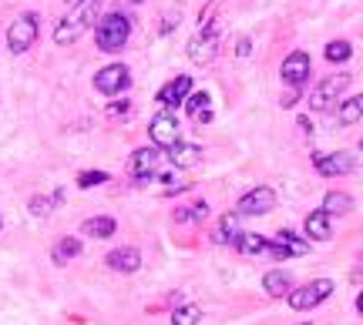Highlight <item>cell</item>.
<instances>
[{"instance_id": "7", "label": "cell", "mask_w": 363, "mask_h": 325, "mask_svg": "<svg viewBox=\"0 0 363 325\" xmlns=\"http://www.w3.org/2000/svg\"><path fill=\"white\" fill-rule=\"evenodd\" d=\"M276 208V191L273 188H253V191H246L242 198H239V215H266V211H273Z\"/></svg>"}, {"instance_id": "2", "label": "cell", "mask_w": 363, "mask_h": 325, "mask_svg": "<svg viewBox=\"0 0 363 325\" xmlns=\"http://www.w3.org/2000/svg\"><path fill=\"white\" fill-rule=\"evenodd\" d=\"M95 17H98L95 0H84L81 7H75V14H71L68 21H61V24H57L54 41H57V44H75V41L81 37V30H88V27L95 24Z\"/></svg>"}, {"instance_id": "21", "label": "cell", "mask_w": 363, "mask_h": 325, "mask_svg": "<svg viewBox=\"0 0 363 325\" xmlns=\"http://www.w3.org/2000/svg\"><path fill=\"white\" fill-rule=\"evenodd\" d=\"M235 249L253 258V255H266V251H269V242H266L262 235H253V231H249V235H239V238H235Z\"/></svg>"}, {"instance_id": "34", "label": "cell", "mask_w": 363, "mask_h": 325, "mask_svg": "<svg viewBox=\"0 0 363 325\" xmlns=\"http://www.w3.org/2000/svg\"><path fill=\"white\" fill-rule=\"evenodd\" d=\"M357 308H360V315H363V292L357 295Z\"/></svg>"}, {"instance_id": "28", "label": "cell", "mask_w": 363, "mask_h": 325, "mask_svg": "<svg viewBox=\"0 0 363 325\" xmlns=\"http://www.w3.org/2000/svg\"><path fill=\"white\" fill-rule=\"evenodd\" d=\"M350 54H353V48H350L346 41H330V44H326V61H333V64H343Z\"/></svg>"}, {"instance_id": "6", "label": "cell", "mask_w": 363, "mask_h": 325, "mask_svg": "<svg viewBox=\"0 0 363 325\" xmlns=\"http://www.w3.org/2000/svg\"><path fill=\"white\" fill-rule=\"evenodd\" d=\"M34 37H37V17L34 14H24V17H17L10 30H7V44L14 54H24L30 44H34Z\"/></svg>"}, {"instance_id": "4", "label": "cell", "mask_w": 363, "mask_h": 325, "mask_svg": "<svg viewBox=\"0 0 363 325\" xmlns=\"http://www.w3.org/2000/svg\"><path fill=\"white\" fill-rule=\"evenodd\" d=\"M158 165H161V148H138L128 158L131 175H135V181H141V185L158 175Z\"/></svg>"}, {"instance_id": "19", "label": "cell", "mask_w": 363, "mask_h": 325, "mask_svg": "<svg viewBox=\"0 0 363 325\" xmlns=\"http://www.w3.org/2000/svg\"><path fill=\"white\" fill-rule=\"evenodd\" d=\"M337 118H340V125H357V121L363 118V94H353L350 101H343L340 111H337Z\"/></svg>"}, {"instance_id": "27", "label": "cell", "mask_w": 363, "mask_h": 325, "mask_svg": "<svg viewBox=\"0 0 363 325\" xmlns=\"http://www.w3.org/2000/svg\"><path fill=\"white\" fill-rule=\"evenodd\" d=\"M279 245H283L289 255H306L310 251V242H303V238H296L293 231H279V238H276Z\"/></svg>"}, {"instance_id": "13", "label": "cell", "mask_w": 363, "mask_h": 325, "mask_svg": "<svg viewBox=\"0 0 363 325\" xmlns=\"http://www.w3.org/2000/svg\"><path fill=\"white\" fill-rule=\"evenodd\" d=\"M188 94H192V77L182 74V77H175L172 84H165V87L158 91V104H161V107H179Z\"/></svg>"}, {"instance_id": "12", "label": "cell", "mask_w": 363, "mask_h": 325, "mask_svg": "<svg viewBox=\"0 0 363 325\" xmlns=\"http://www.w3.org/2000/svg\"><path fill=\"white\" fill-rule=\"evenodd\" d=\"M219 48V30L215 27H206L199 37H192V44H188V57L195 61V64H208L212 61V54Z\"/></svg>"}, {"instance_id": "8", "label": "cell", "mask_w": 363, "mask_h": 325, "mask_svg": "<svg viewBox=\"0 0 363 325\" xmlns=\"http://www.w3.org/2000/svg\"><path fill=\"white\" fill-rule=\"evenodd\" d=\"M357 168V158L350 151H337V154H316V171L326 178L333 175H350Z\"/></svg>"}, {"instance_id": "3", "label": "cell", "mask_w": 363, "mask_h": 325, "mask_svg": "<svg viewBox=\"0 0 363 325\" xmlns=\"http://www.w3.org/2000/svg\"><path fill=\"white\" fill-rule=\"evenodd\" d=\"M330 295H333V282H330V278H313L310 285L289 292V305H293L296 312H306V308H316L320 302H326Z\"/></svg>"}, {"instance_id": "33", "label": "cell", "mask_w": 363, "mask_h": 325, "mask_svg": "<svg viewBox=\"0 0 363 325\" xmlns=\"http://www.w3.org/2000/svg\"><path fill=\"white\" fill-rule=\"evenodd\" d=\"M64 3H68V7H81L84 0H64Z\"/></svg>"}, {"instance_id": "14", "label": "cell", "mask_w": 363, "mask_h": 325, "mask_svg": "<svg viewBox=\"0 0 363 325\" xmlns=\"http://www.w3.org/2000/svg\"><path fill=\"white\" fill-rule=\"evenodd\" d=\"M306 235H310L313 242H326V238L333 235V215L323 211V208L310 211V215H306Z\"/></svg>"}, {"instance_id": "16", "label": "cell", "mask_w": 363, "mask_h": 325, "mask_svg": "<svg viewBox=\"0 0 363 325\" xmlns=\"http://www.w3.org/2000/svg\"><path fill=\"white\" fill-rule=\"evenodd\" d=\"M262 289H266V295L283 299V295L293 292V275L283 272V269H273V272H266V278H262Z\"/></svg>"}, {"instance_id": "26", "label": "cell", "mask_w": 363, "mask_h": 325, "mask_svg": "<svg viewBox=\"0 0 363 325\" xmlns=\"http://www.w3.org/2000/svg\"><path fill=\"white\" fill-rule=\"evenodd\" d=\"M199 319H202V308L199 305H179L172 312V325H199Z\"/></svg>"}, {"instance_id": "29", "label": "cell", "mask_w": 363, "mask_h": 325, "mask_svg": "<svg viewBox=\"0 0 363 325\" xmlns=\"http://www.w3.org/2000/svg\"><path fill=\"white\" fill-rule=\"evenodd\" d=\"M108 181V175L104 171H84V175H78V185L81 188H91V185H104Z\"/></svg>"}, {"instance_id": "24", "label": "cell", "mask_w": 363, "mask_h": 325, "mask_svg": "<svg viewBox=\"0 0 363 325\" xmlns=\"http://www.w3.org/2000/svg\"><path fill=\"white\" fill-rule=\"evenodd\" d=\"M78 255H81L78 238H61V242L54 245V262H57V265H64V262H71V258H78Z\"/></svg>"}, {"instance_id": "23", "label": "cell", "mask_w": 363, "mask_h": 325, "mask_svg": "<svg viewBox=\"0 0 363 325\" xmlns=\"http://www.w3.org/2000/svg\"><path fill=\"white\" fill-rule=\"evenodd\" d=\"M115 218H108V215H101V218H91V222H84V235H91V238H111L115 235Z\"/></svg>"}, {"instance_id": "20", "label": "cell", "mask_w": 363, "mask_h": 325, "mask_svg": "<svg viewBox=\"0 0 363 325\" xmlns=\"http://www.w3.org/2000/svg\"><path fill=\"white\" fill-rule=\"evenodd\" d=\"M185 111H188L192 118H199V121H212V111H208V94H206V91L188 94V98H185Z\"/></svg>"}, {"instance_id": "31", "label": "cell", "mask_w": 363, "mask_h": 325, "mask_svg": "<svg viewBox=\"0 0 363 325\" xmlns=\"http://www.w3.org/2000/svg\"><path fill=\"white\" fill-rule=\"evenodd\" d=\"M249 48H253V44H249V37H242V41H239V48H235V54L246 61V57H249Z\"/></svg>"}, {"instance_id": "17", "label": "cell", "mask_w": 363, "mask_h": 325, "mask_svg": "<svg viewBox=\"0 0 363 325\" xmlns=\"http://www.w3.org/2000/svg\"><path fill=\"white\" fill-rule=\"evenodd\" d=\"M199 158H202V148H199V145H185V141H175V145L168 148V161H172L175 168H192Z\"/></svg>"}, {"instance_id": "18", "label": "cell", "mask_w": 363, "mask_h": 325, "mask_svg": "<svg viewBox=\"0 0 363 325\" xmlns=\"http://www.w3.org/2000/svg\"><path fill=\"white\" fill-rule=\"evenodd\" d=\"M239 235H242V231H239V215H222V218H219V228L212 231V242H215V245H229V242H233L235 245Z\"/></svg>"}, {"instance_id": "10", "label": "cell", "mask_w": 363, "mask_h": 325, "mask_svg": "<svg viewBox=\"0 0 363 325\" xmlns=\"http://www.w3.org/2000/svg\"><path fill=\"white\" fill-rule=\"evenodd\" d=\"M346 87V77H326L316 91H310V107L313 111H326V107H333V101H337V94Z\"/></svg>"}, {"instance_id": "9", "label": "cell", "mask_w": 363, "mask_h": 325, "mask_svg": "<svg viewBox=\"0 0 363 325\" xmlns=\"http://www.w3.org/2000/svg\"><path fill=\"white\" fill-rule=\"evenodd\" d=\"M148 138L155 141V148L168 151L175 141H179V121H175L172 114H158L155 121L148 125Z\"/></svg>"}, {"instance_id": "30", "label": "cell", "mask_w": 363, "mask_h": 325, "mask_svg": "<svg viewBox=\"0 0 363 325\" xmlns=\"http://www.w3.org/2000/svg\"><path fill=\"white\" fill-rule=\"evenodd\" d=\"M108 114H111V118H125V114H128V101H115V104L108 107Z\"/></svg>"}, {"instance_id": "11", "label": "cell", "mask_w": 363, "mask_h": 325, "mask_svg": "<svg viewBox=\"0 0 363 325\" xmlns=\"http://www.w3.org/2000/svg\"><path fill=\"white\" fill-rule=\"evenodd\" d=\"M283 81L286 84H293V87H300L306 77H310V54H303V50H293L289 57L283 61Z\"/></svg>"}, {"instance_id": "1", "label": "cell", "mask_w": 363, "mask_h": 325, "mask_svg": "<svg viewBox=\"0 0 363 325\" xmlns=\"http://www.w3.org/2000/svg\"><path fill=\"white\" fill-rule=\"evenodd\" d=\"M128 34H131V21L125 14H118V10H111V14H104L98 27H95V41H98V48L104 54H115V50H121L128 44Z\"/></svg>"}, {"instance_id": "35", "label": "cell", "mask_w": 363, "mask_h": 325, "mask_svg": "<svg viewBox=\"0 0 363 325\" xmlns=\"http://www.w3.org/2000/svg\"><path fill=\"white\" fill-rule=\"evenodd\" d=\"M131 3H145V0H131Z\"/></svg>"}, {"instance_id": "5", "label": "cell", "mask_w": 363, "mask_h": 325, "mask_svg": "<svg viewBox=\"0 0 363 325\" xmlns=\"http://www.w3.org/2000/svg\"><path fill=\"white\" fill-rule=\"evenodd\" d=\"M131 84V74L125 64H108V67H101L98 74H95V87L101 91V94H121L125 87Z\"/></svg>"}, {"instance_id": "22", "label": "cell", "mask_w": 363, "mask_h": 325, "mask_svg": "<svg viewBox=\"0 0 363 325\" xmlns=\"http://www.w3.org/2000/svg\"><path fill=\"white\" fill-rule=\"evenodd\" d=\"M350 208H353V198H350L346 191H330V195L323 198V211H330L333 218H337V215H346Z\"/></svg>"}, {"instance_id": "25", "label": "cell", "mask_w": 363, "mask_h": 325, "mask_svg": "<svg viewBox=\"0 0 363 325\" xmlns=\"http://www.w3.org/2000/svg\"><path fill=\"white\" fill-rule=\"evenodd\" d=\"M61 201H64V191H54V195H48V198H30V215L44 218V215H51Z\"/></svg>"}, {"instance_id": "32", "label": "cell", "mask_w": 363, "mask_h": 325, "mask_svg": "<svg viewBox=\"0 0 363 325\" xmlns=\"http://www.w3.org/2000/svg\"><path fill=\"white\" fill-rule=\"evenodd\" d=\"M296 98H300V91H289V94L283 98V107H293V104H296Z\"/></svg>"}, {"instance_id": "15", "label": "cell", "mask_w": 363, "mask_h": 325, "mask_svg": "<svg viewBox=\"0 0 363 325\" xmlns=\"http://www.w3.org/2000/svg\"><path fill=\"white\" fill-rule=\"evenodd\" d=\"M108 269L131 275V272L141 269V255H138V249H115L111 255H108Z\"/></svg>"}]
</instances>
